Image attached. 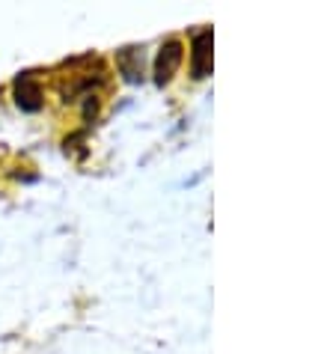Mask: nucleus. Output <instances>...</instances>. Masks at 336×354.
<instances>
[{
    "label": "nucleus",
    "instance_id": "obj_2",
    "mask_svg": "<svg viewBox=\"0 0 336 354\" xmlns=\"http://www.w3.org/2000/svg\"><path fill=\"white\" fill-rule=\"evenodd\" d=\"M15 102L21 111H39L42 107V86H39L30 75H21L15 81Z\"/></svg>",
    "mask_w": 336,
    "mask_h": 354
},
{
    "label": "nucleus",
    "instance_id": "obj_3",
    "mask_svg": "<svg viewBox=\"0 0 336 354\" xmlns=\"http://www.w3.org/2000/svg\"><path fill=\"white\" fill-rule=\"evenodd\" d=\"M209 42H212V33L205 30L194 39V75L203 77L205 68H209Z\"/></svg>",
    "mask_w": 336,
    "mask_h": 354
},
{
    "label": "nucleus",
    "instance_id": "obj_1",
    "mask_svg": "<svg viewBox=\"0 0 336 354\" xmlns=\"http://www.w3.org/2000/svg\"><path fill=\"white\" fill-rule=\"evenodd\" d=\"M179 63H182V42H167L161 48V54H158V63H155V81L167 84L176 75Z\"/></svg>",
    "mask_w": 336,
    "mask_h": 354
}]
</instances>
